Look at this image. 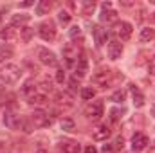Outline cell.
I'll return each instance as SVG.
<instances>
[{
  "label": "cell",
  "mask_w": 155,
  "mask_h": 153,
  "mask_svg": "<svg viewBox=\"0 0 155 153\" xmlns=\"http://www.w3.org/2000/svg\"><path fill=\"white\" fill-rule=\"evenodd\" d=\"M22 76V69L15 63H7L2 70H0V81L4 85H15Z\"/></svg>",
  "instance_id": "obj_1"
},
{
  "label": "cell",
  "mask_w": 155,
  "mask_h": 153,
  "mask_svg": "<svg viewBox=\"0 0 155 153\" xmlns=\"http://www.w3.org/2000/svg\"><path fill=\"white\" fill-rule=\"evenodd\" d=\"M4 124L9 130H24V132H31V126L15 112H5L4 114Z\"/></svg>",
  "instance_id": "obj_2"
},
{
  "label": "cell",
  "mask_w": 155,
  "mask_h": 153,
  "mask_svg": "<svg viewBox=\"0 0 155 153\" xmlns=\"http://www.w3.org/2000/svg\"><path fill=\"white\" fill-rule=\"evenodd\" d=\"M112 77H114V72L110 69H99L94 72L92 76V83L99 88H108L110 83H112Z\"/></svg>",
  "instance_id": "obj_3"
},
{
  "label": "cell",
  "mask_w": 155,
  "mask_h": 153,
  "mask_svg": "<svg viewBox=\"0 0 155 153\" xmlns=\"http://www.w3.org/2000/svg\"><path fill=\"white\" fill-rule=\"evenodd\" d=\"M38 34L45 40V41H52V40L56 38V25H54V22H52V20L41 22L40 27H38Z\"/></svg>",
  "instance_id": "obj_4"
},
{
  "label": "cell",
  "mask_w": 155,
  "mask_h": 153,
  "mask_svg": "<svg viewBox=\"0 0 155 153\" xmlns=\"http://www.w3.org/2000/svg\"><path fill=\"white\" fill-rule=\"evenodd\" d=\"M81 54H83V50H81L79 43H67L63 47V58L67 61H78V60H81L83 58Z\"/></svg>",
  "instance_id": "obj_5"
},
{
  "label": "cell",
  "mask_w": 155,
  "mask_h": 153,
  "mask_svg": "<svg viewBox=\"0 0 155 153\" xmlns=\"http://www.w3.org/2000/svg\"><path fill=\"white\" fill-rule=\"evenodd\" d=\"M31 122L35 128H45L47 124H51V119H49V114L43 112V110H35L31 114Z\"/></svg>",
  "instance_id": "obj_6"
},
{
  "label": "cell",
  "mask_w": 155,
  "mask_h": 153,
  "mask_svg": "<svg viewBox=\"0 0 155 153\" xmlns=\"http://www.w3.org/2000/svg\"><path fill=\"white\" fill-rule=\"evenodd\" d=\"M85 115H87L88 119L97 121V119L103 115V103H101V101H92V103H88L87 108H85Z\"/></svg>",
  "instance_id": "obj_7"
},
{
  "label": "cell",
  "mask_w": 155,
  "mask_h": 153,
  "mask_svg": "<svg viewBox=\"0 0 155 153\" xmlns=\"http://www.w3.org/2000/svg\"><path fill=\"white\" fill-rule=\"evenodd\" d=\"M99 20H101L103 24H114L117 20V13L112 9V5H110L108 2L103 4V11H101V15H99Z\"/></svg>",
  "instance_id": "obj_8"
},
{
  "label": "cell",
  "mask_w": 155,
  "mask_h": 153,
  "mask_svg": "<svg viewBox=\"0 0 155 153\" xmlns=\"http://www.w3.org/2000/svg\"><path fill=\"white\" fill-rule=\"evenodd\" d=\"M54 101H56V105H58L60 108H63V110H69V108L74 106V99H72V96L67 94V92H58Z\"/></svg>",
  "instance_id": "obj_9"
},
{
  "label": "cell",
  "mask_w": 155,
  "mask_h": 153,
  "mask_svg": "<svg viewBox=\"0 0 155 153\" xmlns=\"http://www.w3.org/2000/svg\"><path fill=\"white\" fill-rule=\"evenodd\" d=\"M38 58H40V63H43V65H47V67H56V65H58V60H56L54 52H51V50H47V49H40Z\"/></svg>",
  "instance_id": "obj_10"
},
{
  "label": "cell",
  "mask_w": 155,
  "mask_h": 153,
  "mask_svg": "<svg viewBox=\"0 0 155 153\" xmlns=\"http://www.w3.org/2000/svg\"><path fill=\"white\" fill-rule=\"evenodd\" d=\"M132 31H134V29H132V24H128V22H119V24L116 25V34L123 40V41L130 40Z\"/></svg>",
  "instance_id": "obj_11"
},
{
  "label": "cell",
  "mask_w": 155,
  "mask_h": 153,
  "mask_svg": "<svg viewBox=\"0 0 155 153\" xmlns=\"http://www.w3.org/2000/svg\"><path fill=\"white\" fill-rule=\"evenodd\" d=\"M148 144H150V141H148V137H146L144 133H135V135L132 137V148H134V151H141V150H144Z\"/></svg>",
  "instance_id": "obj_12"
},
{
  "label": "cell",
  "mask_w": 155,
  "mask_h": 153,
  "mask_svg": "<svg viewBox=\"0 0 155 153\" xmlns=\"http://www.w3.org/2000/svg\"><path fill=\"white\" fill-rule=\"evenodd\" d=\"M110 137V128L107 124H99L92 130V139L94 141H107Z\"/></svg>",
  "instance_id": "obj_13"
},
{
  "label": "cell",
  "mask_w": 155,
  "mask_h": 153,
  "mask_svg": "<svg viewBox=\"0 0 155 153\" xmlns=\"http://www.w3.org/2000/svg\"><path fill=\"white\" fill-rule=\"evenodd\" d=\"M121 54H123V43L117 41V40L108 41V58L110 60H119Z\"/></svg>",
  "instance_id": "obj_14"
},
{
  "label": "cell",
  "mask_w": 155,
  "mask_h": 153,
  "mask_svg": "<svg viewBox=\"0 0 155 153\" xmlns=\"http://www.w3.org/2000/svg\"><path fill=\"white\" fill-rule=\"evenodd\" d=\"M94 38H96V45L97 47H101V45H105L107 43V40H108V34H107V31L103 29V27H94Z\"/></svg>",
  "instance_id": "obj_15"
},
{
  "label": "cell",
  "mask_w": 155,
  "mask_h": 153,
  "mask_svg": "<svg viewBox=\"0 0 155 153\" xmlns=\"http://www.w3.org/2000/svg\"><path fill=\"white\" fill-rule=\"evenodd\" d=\"M87 70H88V63H87V60H85V58L78 60L76 69H74V76L76 77H85L87 76Z\"/></svg>",
  "instance_id": "obj_16"
},
{
  "label": "cell",
  "mask_w": 155,
  "mask_h": 153,
  "mask_svg": "<svg viewBox=\"0 0 155 153\" xmlns=\"http://www.w3.org/2000/svg\"><path fill=\"white\" fill-rule=\"evenodd\" d=\"M61 150H63V153H81L79 144L74 142V141H65V142L61 144Z\"/></svg>",
  "instance_id": "obj_17"
},
{
  "label": "cell",
  "mask_w": 155,
  "mask_h": 153,
  "mask_svg": "<svg viewBox=\"0 0 155 153\" xmlns=\"http://www.w3.org/2000/svg\"><path fill=\"white\" fill-rule=\"evenodd\" d=\"M132 97H134V105H135L137 108H141V106L144 105V96H143V92H141L137 86H132Z\"/></svg>",
  "instance_id": "obj_18"
},
{
  "label": "cell",
  "mask_w": 155,
  "mask_h": 153,
  "mask_svg": "<svg viewBox=\"0 0 155 153\" xmlns=\"http://www.w3.org/2000/svg\"><path fill=\"white\" fill-rule=\"evenodd\" d=\"M29 20H31L29 15H13V18H11V25H20V29H22V25L27 24Z\"/></svg>",
  "instance_id": "obj_19"
},
{
  "label": "cell",
  "mask_w": 155,
  "mask_h": 153,
  "mask_svg": "<svg viewBox=\"0 0 155 153\" xmlns=\"http://www.w3.org/2000/svg\"><path fill=\"white\" fill-rule=\"evenodd\" d=\"M22 94H24V96H27V97H31L33 94H36V85H35V81H33V79L25 81V85L22 86Z\"/></svg>",
  "instance_id": "obj_20"
},
{
  "label": "cell",
  "mask_w": 155,
  "mask_h": 153,
  "mask_svg": "<svg viewBox=\"0 0 155 153\" xmlns=\"http://www.w3.org/2000/svg\"><path fill=\"white\" fill-rule=\"evenodd\" d=\"M51 7H52V4L49 0H40L36 4V15H47L51 11Z\"/></svg>",
  "instance_id": "obj_21"
},
{
  "label": "cell",
  "mask_w": 155,
  "mask_h": 153,
  "mask_svg": "<svg viewBox=\"0 0 155 153\" xmlns=\"http://www.w3.org/2000/svg\"><path fill=\"white\" fill-rule=\"evenodd\" d=\"M27 99H29V105H36V106H41V105L47 103V96L45 94H33Z\"/></svg>",
  "instance_id": "obj_22"
},
{
  "label": "cell",
  "mask_w": 155,
  "mask_h": 153,
  "mask_svg": "<svg viewBox=\"0 0 155 153\" xmlns=\"http://www.w3.org/2000/svg\"><path fill=\"white\" fill-rule=\"evenodd\" d=\"M11 56H13V49H11L9 45L0 43V63H2V61H5V60H9Z\"/></svg>",
  "instance_id": "obj_23"
},
{
  "label": "cell",
  "mask_w": 155,
  "mask_h": 153,
  "mask_svg": "<svg viewBox=\"0 0 155 153\" xmlns=\"http://www.w3.org/2000/svg\"><path fill=\"white\" fill-rule=\"evenodd\" d=\"M153 38H155V29H152V27L141 29V41H152Z\"/></svg>",
  "instance_id": "obj_24"
},
{
  "label": "cell",
  "mask_w": 155,
  "mask_h": 153,
  "mask_svg": "<svg viewBox=\"0 0 155 153\" xmlns=\"http://www.w3.org/2000/svg\"><path fill=\"white\" fill-rule=\"evenodd\" d=\"M94 96H96V90H94L92 86H85V88H81V97H83V99L92 101V99H94Z\"/></svg>",
  "instance_id": "obj_25"
},
{
  "label": "cell",
  "mask_w": 155,
  "mask_h": 153,
  "mask_svg": "<svg viewBox=\"0 0 155 153\" xmlns=\"http://www.w3.org/2000/svg\"><path fill=\"white\" fill-rule=\"evenodd\" d=\"M0 40H15V31H13V27H4V29H0Z\"/></svg>",
  "instance_id": "obj_26"
},
{
  "label": "cell",
  "mask_w": 155,
  "mask_h": 153,
  "mask_svg": "<svg viewBox=\"0 0 155 153\" xmlns=\"http://www.w3.org/2000/svg\"><path fill=\"white\" fill-rule=\"evenodd\" d=\"M61 130H63V132H74V130H76L74 121H72V119H63V121H61Z\"/></svg>",
  "instance_id": "obj_27"
},
{
  "label": "cell",
  "mask_w": 155,
  "mask_h": 153,
  "mask_svg": "<svg viewBox=\"0 0 155 153\" xmlns=\"http://www.w3.org/2000/svg\"><path fill=\"white\" fill-rule=\"evenodd\" d=\"M124 97H126L124 90H117V92H114V96H112V101H114V103H123Z\"/></svg>",
  "instance_id": "obj_28"
},
{
  "label": "cell",
  "mask_w": 155,
  "mask_h": 153,
  "mask_svg": "<svg viewBox=\"0 0 155 153\" xmlns=\"http://www.w3.org/2000/svg\"><path fill=\"white\" fill-rule=\"evenodd\" d=\"M58 18H60V24H63V25H67V24L71 22V15H69L67 11H60Z\"/></svg>",
  "instance_id": "obj_29"
},
{
  "label": "cell",
  "mask_w": 155,
  "mask_h": 153,
  "mask_svg": "<svg viewBox=\"0 0 155 153\" xmlns=\"http://www.w3.org/2000/svg\"><path fill=\"white\" fill-rule=\"evenodd\" d=\"M20 33H22V40H24V41H29L31 36H33V31H31L29 27H22V29H20Z\"/></svg>",
  "instance_id": "obj_30"
},
{
  "label": "cell",
  "mask_w": 155,
  "mask_h": 153,
  "mask_svg": "<svg viewBox=\"0 0 155 153\" xmlns=\"http://www.w3.org/2000/svg\"><path fill=\"white\" fill-rule=\"evenodd\" d=\"M11 150V144L7 139H0V153H9Z\"/></svg>",
  "instance_id": "obj_31"
},
{
  "label": "cell",
  "mask_w": 155,
  "mask_h": 153,
  "mask_svg": "<svg viewBox=\"0 0 155 153\" xmlns=\"http://www.w3.org/2000/svg\"><path fill=\"white\" fill-rule=\"evenodd\" d=\"M123 117V110H117V108H112L110 110V119L112 121H119Z\"/></svg>",
  "instance_id": "obj_32"
},
{
  "label": "cell",
  "mask_w": 155,
  "mask_h": 153,
  "mask_svg": "<svg viewBox=\"0 0 155 153\" xmlns=\"http://www.w3.org/2000/svg\"><path fill=\"white\" fill-rule=\"evenodd\" d=\"M94 7H96L94 2H85L83 4V15H88L90 11H94Z\"/></svg>",
  "instance_id": "obj_33"
},
{
  "label": "cell",
  "mask_w": 155,
  "mask_h": 153,
  "mask_svg": "<svg viewBox=\"0 0 155 153\" xmlns=\"http://www.w3.org/2000/svg\"><path fill=\"white\" fill-rule=\"evenodd\" d=\"M69 34H71V38H72V40H76V38H81V29H79V27H72Z\"/></svg>",
  "instance_id": "obj_34"
},
{
  "label": "cell",
  "mask_w": 155,
  "mask_h": 153,
  "mask_svg": "<svg viewBox=\"0 0 155 153\" xmlns=\"http://www.w3.org/2000/svg\"><path fill=\"white\" fill-rule=\"evenodd\" d=\"M123 146H124V139H123V137H117L116 141H114V148H116V151H119Z\"/></svg>",
  "instance_id": "obj_35"
},
{
  "label": "cell",
  "mask_w": 155,
  "mask_h": 153,
  "mask_svg": "<svg viewBox=\"0 0 155 153\" xmlns=\"http://www.w3.org/2000/svg\"><path fill=\"white\" fill-rule=\"evenodd\" d=\"M41 88H43V92H52V83L51 81H43L41 83Z\"/></svg>",
  "instance_id": "obj_36"
},
{
  "label": "cell",
  "mask_w": 155,
  "mask_h": 153,
  "mask_svg": "<svg viewBox=\"0 0 155 153\" xmlns=\"http://www.w3.org/2000/svg\"><path fill=\"white\" fill-rule=\"evenodd\" d=\"M101 151L103 153H116V148H114V144H105Z\"/></svg>",
  "instance_id": "obj_37"
},
{
  "label": "cell",
  "mask_w": 155,
  "mask_h": 153,
  "mask_svg": "<svg viewBox=\"0 0 155 153\" xmlns=\"http://www.w3.org/2000/svg\"><path fill=\"white\" fill-rule=\"evenodd\" d=\"M56 81H58V83H63V81H65V72H63L61 69L56 72Z\"/></svg>",
  "instance_id": "obj_38"
},
{
  "label": "cell",
  "mask_w": 155,
  "mask_h": 153,
  "mask_svg": "<svg viewBox=\"0 0 155 153\" xmlns=\"http://www.w3.org/2000/svg\"><path fill=\"white\" fill-rule=\"evenodd\" d=\"M148 70H150V74H155V56L150 60V63H148Z\"/></svg>",
  "instance_id": "obj_39"
},
{
  "label": "cell",
  "mask_w": 155,
  "mask_h": 153,
  "mask_svg": "<svg viewBox=\"0 0 155 153\" xmlns=\"http://www.w3.org/2000/svg\"><path fill=\"white\" fill-rule=\"evenodd\" d=\"M85 153H97V150H96V148H94L92 144H88V146L85 148Z\"/></svg>",
  "instance_id": "obj_40"
},
{
  "label": "cell",
  "mask_w": 155,
  "mask_h": 153,
  "mask_svg": "<svg viewBox=\"0 0 155 153\" xmlns=\"http://www.w3.org/2000/svg\"><path fill=\"white\" fill-rule=\"evenodd\" d=\"M29 5H33V2H24V4H20V7H29Z\"/></svg>",
  "instance_id": "obj_41"
},
{
  "label": "cell",
  "mask_w": 155,
  "mask_h": 153,
  "mask_svg": "<svg viewBox=\"0 0 155 153\" xmlns=\"http://www.w3.org/2000/svg\"><path fill=\"white\" fill-rule=\"evenodd\" d=\"M152 115H153V117H155V105H153V106H152Z\"/></svg>",
  "instance_id": "obj_42"
},
{
  "label": "cell",
  "mask_w": 155,
  "mask_h": 153,
  "mask_svg": "<svg viewBox=\"0 0 155 153\" xmlns=\"http://www.w3.org/2000/svg\"><path fill=\"white\" fill-rule=\"evenodd\" d=\"M36 153H47V151H45V150H38Z\"/></svg>",
  "instance_id": "obj_43"
},
{
  "label": "cell",
  "mask_w": 155,
  "mask_h": 153,
  "mask_svg": "<svg viewBox=\"0 0 155 153\" xmlns=\"http://www.w3.org/2000/svg\"><path fill=\"white\" fill-rule=\"evenodd\" d=\"M150 153H155V146H153V148H152V150H150Z\"/></svg>",
  "instance_id": "obj_44"
}]
</instances>
